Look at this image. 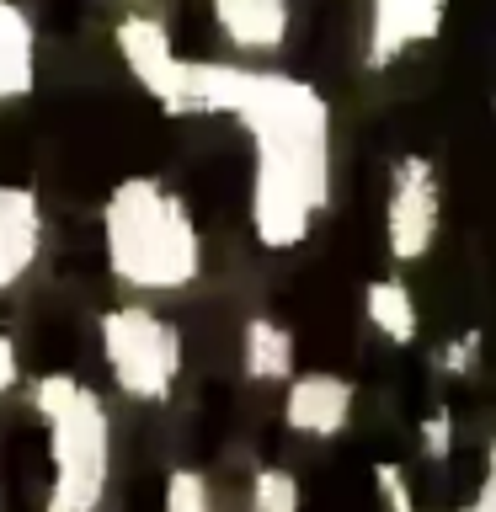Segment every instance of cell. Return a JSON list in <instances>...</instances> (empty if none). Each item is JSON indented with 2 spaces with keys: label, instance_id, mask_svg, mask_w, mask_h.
<instances>
[{
  "label": "cell",
  "instance_id": "30bf717a",
  "mask_svg": "<svg viewBox=\"0 0 496 512\" xmlns=\"http://www.w3.org/2000/svg\"><path fill=\"white\" fill-rule=\"evenodd\" d=\"M219 43L235 59H278L294 38V0H208Z\"/></svg>",
  "mask_w": 496,
  "mask_h": 512
},
{
  "label": "cell",
  "instance_id": "7a4b0ae2",
  "mask_svg": "<svg viewBox=\"0 0 496 512\" xmlns=\"http://www.w3.org/2000/svg\"><path fill=\"white\" fill-rule=\"evenodd\" d=\"M102 262L139 299L187 294L203 278V230L192 203L155 171H128L102 198Z\"/></svg>",
  "mask_w": 496,
  "mask_h": 512
},
{
  "label": "cell",
  "instance_id": "e0dca14e",
  "mask_svg": "<svg viewBox=\"0 0 496 512\" xmlns=\"http://www.w3.org/2000/svg\"><path fill=\"white\" fill-rule=\"evenodd\" d=\"M480 352H486L480 331H459V336H448V342L432 352V363H438V374H475Z\"/></svg>",
  "mask_w": 496,
  "mask_h": 512
},
{
  "label": "cell",
  "instance_id": "5bb4252c",
  "mask_svg": "<svg viewBox=\"0 0 496 512\" xmlns=\"http://www.w3.org/2000/svg\"><path fill=\"white\" fill-rule=\"evenodd\" d=\"M304 507V491H299V475L283 470V464H262L251 475V491H246V512H299Z\"/></svg>",
  "mask_w": 496,
  "mask_h": 512
},
{
  "label": "cell",
  "instance_id": "5b68a950",
  "mask_svg": "<svg viewBox=\"0 0 496 512\" xmlns=\"http://www.w3.org/2000/svg\"><path fill=\"white\" fill-rule=\"evenodd\" d=\"M443 230V187L427 155H400L384 182V251L395 267L427 262Z\"/></svg>",
  "mask_w": 496,
  "mask_h": 512
},
{
  "label": "cell",
  "instance_id": "52a82bcc",
  "mask_svg": "<svg viewBox=\"0 0 496 512\" xmlns=\"http://www.w3.org/2000/svg\"><path fill=\"white\" fill-rule=\"evenodd\" d=\"M112 43H118L123 70L134 75V86L150 96L155 107H166V96L176 86V70H182V54L171 43V27L150 16L144 6H123V16L112 22Z\"/></svg>",
  "mask_w": 496,
  "mask_h": 512
},
{
  "label": "cell",
  "instance_id": "ba28073f",
  "mask_svg": "<svg viewBox=\"0 0 496 512\" xmlns=\"http://www.w3.org/2000/svg\"><path fill=\"white\" fill-rule=\"evenodd\" d=\"M352 406H358V384L347 374H326V368H310V374H294L283 384V427L294 438H342L352 422Z\"/></svg>",
  "mask_w": 496,
  "mask_h": 512
},
{
  "label": "cell",
  "instance_id": "ffe728a7",
  "mask_svg": "<svg viewBox=\"0 0 496 512\" xmlns=\"http://www.w3.org/2000/svg\"><path fill=\"white\" fill-rule=\"evenodd\" d=\"M16 384V347L6 342V336H0V395H6Z\"/></svg>",
  "mask_w": 496,
  "mask_h": 512
},
{
  "label": "cell",
  "instance_id": "8fae6325",
  "mask_svg": "<svg viewBox=\"0 0 496 512\" xmlns=\"http://www.w3.org/2000/svg\"><path fill=\"white\" fill-rule=\"evenodd\" d=\"M240 374L251 384H288L299 374V342L283 320L251 315L240 326Z\"/></svg>",
  "mask_w": 496,
  "mask_h": 512
},
{
  "label": "cell",
  "instance_id": "2e32d148",
  "mask_svg": "<svg viewBox=\"0 0 496 512\" xmlns=\"http://www.w3.org/2000/svg\"><path fill=\"white\" fill-rule=\"evenodd\" d=\"M416 443H422V454L432 464H448L454 459V411L448 406H432L422 422H416Z\"/></svg>",
  "mask_w": 496,
  "mask_h": 512
},
{
  "label": "cell",
  "instance_id": "8992f818",
  "mask_svg": "<svg viewBox=\"0 0 496 512\" xmlns=\"http://www.w3.org/2000/svg\"><path fill=\"white\" fill-rule=\"evenodd\" d=\"M363 6H368V32H363L368 70H390L416 48H427L448 16V0H363Z\"/></svg>",
  "mask_w": 496,
  "mask_h": 512
},
{
  "label": "cell",
  "instance_id": "ac0fdd59",
  "mask_svg": "<svg viewBox=\"0 0 496 512\" xmlns=\"http://www.w3.org/2000/svg\"><path fill=\"white\" fill-rule=\"evenodd\" d=\"M374 486H379V496H384V507H390V512H416L411 486H406V475H400V464H379V470H374Z\"/></svg>",
  "mask_w": 496,
  "mask_h": 512
},
{
  "label": "cell",
  "instance_id": "44dd1931",
  "mask_svg": "<svg viewBox=\"0 0 496 512\" xmlns=\"http://www.w3.org/2000/svg\"><path fill=\"white\" fill-rule=\"evenodd\" d=\"M118 6H150V0H118Z\"/></svg>",
  "mask_w": 496,
  "mask_h": 512
},
{
  "label": "cell",
  "instance_id": "d6986e66",
  "mask_svg": "<svg viewBox=\"0 0 496 512\" xmlns=\"http://www.w3.org/2000/svg\"><path fill=\"white\" fill-rule=\"evenodd\" d=\"M464 512H496V443H491V459H486V480H480L475 502L464 507Z\"/></svg>",
  "mask_w": 496,
  "mask_h": 512
},
{
  "label": "cell",
  "instance_id": "277c9868",
  "mask_svg": "<svg viewBox=\"0 0 496 512\" xmlns=\"http://www.w3.org/2000/svg\"><path fill=\"white\" fill-rule=\"evenodd\" d=\"M96 336H102L107 379L128 400H139V406L171 400L176 379H182V363H187L176 320H166L150 299H118L96 320Z\"/></svg>",
  "mask_w": 496,
  "mask_h": 512
},
{
  "label": "cell",
  "instance_id": "4fadbf2b",
  "mask_svg": "<svg viewBox=\"0 0 496 512\" xmlns=\"http://www.w3.org/2000/svg\"><path fill=\"white\" fill-rule=\"evenodd\" d=\"M363 320L374 326L390 347H411L422 336V304H416L406 278H368L363 288Z\"/></svg>",
  "mask_w": 496,
  "mask_h": 512
},
{
  "label": "cell",
  "instance_id": "6da1fadb",
  "mask_svg": "<svg viewBox=\"0 0 496 512\" xmlns=\"http://www.w3.org/2000/svg\"><path fill=\"white\" fill-rule=\"evenodd\" d=\"M166 118H235L251 139V235L294 251L331 208V102L310 80L246 59H182Z\"/></svg>",
  "mask_w": 496,
  "mask_h": 512
},
{
  "label": "cell",
  "instance_id": "3957f363",
  "mask_svg": "<svg viewBox=\"0 0 496 512\" xmlns=\"http://www.w3.org/2000/svg\"><path fill=\"white\" fill-rule=\"evenodd\" d=\"M32 411L48 422V448H54V502H48V512H91L112 475L107 406L80 379L48 374L32 384Z\"/></svg>",
  "mask_w": 496,
  "mask_h": 512
},
{
  "label": "cell",
  "instance_id": "9c48e42d",
  "mask_svg": "<svg viewBox=\"0 0 496 512\" xmlns=\"http://www.w3.org/2000/svg\"><path fill=\"white\" fill-rule=\"evenodd\" d=\"M48 214L32 182H0V299L16 294L43 262Z\"/></svg>",
  "mask_w": 496,
  "mask_h": 512
},
{
  "label": "cell",
  "instance_id": "7c38bea8",
  "mask_svg": "<svg viewBox=\"0 0 496 512\" xmlns=\"http://www.w3.org/2000/svg\"><path fill=\"white\" fill-rule=\"evenodd\" d=\"M38 86V27L27 6L0 0V107L22 102Z\"/></svg>",
  "mask_w": 496,
  "mask_h": 512
},
{
  "label": "cell",
  "instance_id": "9a60e30c",
  "mask_svg": "<svg viewBox=\"0 0 496 512\" xmlns=\"http://www.w3.org/2000/svg\"><path fill=\"white\" fill-rule=\"evenodd\" d=\"M166 512H219L208 475H198V470H171V475H166Z\"/></svg>",
  "mask_w": 496,
  "mask_h": 512
}]
</instances>
